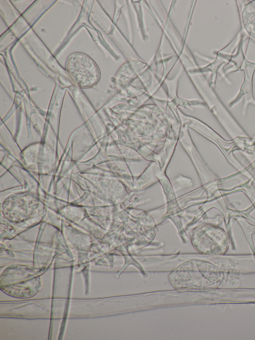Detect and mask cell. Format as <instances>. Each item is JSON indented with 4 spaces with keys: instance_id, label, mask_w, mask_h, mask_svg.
<instances>
[{
    "instance_id": "1",
    "label": "cell",
    "mask_w": 255,
    "mask_h": 340,
    "mask_svg": "<svg viewBox=\"0 0 255 340\" xmlns=\"http://www.w3.org/2000/svg\"><path fill=\"white\" fill-rule=\"evenodd\" d=\"M66 68L76 83L82 87L91 86L99 79L98 66L91 57L84 53L71 54L67 59Z\"/></svg>"
},
{
    "instance_id": "2",
    "label": "cell",
    "mask_w": 255,
    "mask_h": 340,
    "mask_svg": "<svg viewBox=\"0 0 255 340\" xmlns=\"http://www.w3.org/2000/svg\"><path fill=\"white\" fill-rule=\"evenodd\" d=\"M242 18L247 31L255 39V0L250 2L245 6Z\"/></svg>"
}]
</instances>
